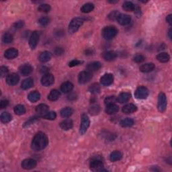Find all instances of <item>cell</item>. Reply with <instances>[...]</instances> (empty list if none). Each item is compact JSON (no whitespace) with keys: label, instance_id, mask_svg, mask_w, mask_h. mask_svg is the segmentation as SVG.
<instances>
[{"label":"cell","instance_id":"6da1fadb","mask_svg":"<svg viewBox=\"0 0 172 172\" xmlns=\"http://www.w3.org/2000/svg\"><path fill=\"white\" fill-rule=\"evenodd\" d=\"M48 144H49V139L47 136L43 132H39L33 138L31 148L34 151H40L45 149Z\"/></svg>","mask_w":172,"mask_h":172},{"label":"cell","instance_id":"7a4b0ae2","mask_svg":"<svg viewBox=\"0 0 172 172\" xmlns=\"http://www.w3.org/2000/svg\"><path fill=\"white\" fill-rule=\"evenodd\" d=\"M118 31L116 28L115 26H106L102 30V35L105 40L106 41H110L112 39H113L118 34Z\"/></svg>","mask_w":172,"mask_h":172},{"label":"cell","instance_id":"3957f363","mask_svg":"<svg viewBox=\"0 0 172 172\" xmlns=\"http://www.w3.org/2000/svg\"><path fill=\"white\" fill-rule=\"evenodd\" d=\"M90 169L93 171H105L102 158L99 157H93L90 161Z\"/></svg>","mask_w":172,"mask_h":172},{"label":"cell","instance_id":"277c9868","mask_svg":"<svg viewBox=\"0 0 172 172\" xmlns=\"http://www.w3.org/2000/svg\"><path fill=\"white\" fill-rule=\"evenodd\" d=\"M84 20L82 18H75L72 20L69 24V32L71 34H74L77 32L78 30L80 29V27L83 25Z\"/></svg>","mask_w":172,"mask_h":172},{"label":"cell","instance_id":"5b68a950","mask_svg":"<svg viewBox=\"0 0 172 172\" xmlns=\"http://www.w3.org/2000/svg\"><path fill=\"white\" fill-rule=\"evenodd\" d=\"M90 125V120L88 116L86 114H83L81 116V122L80 128V132L81 135H84L87 132Z\"/></svg>","mask_w":172,"mask_h":172},{"label":"cell","instance_id":"8992f818","mask_svg":"<svg viewBox=\"0 0 172 172\" xmlns=\"http://www.w3.org/2000/svg\"><path fill=\"white\" fill-rule=\"evenodd\" d=\"M157 108L160 112H164L167 108V98L164 93L161 92L158 96Z\"/></svg>","mask_w":172,"mask_h":172},{"label":"cell","instance_id":"52a82bcc","mask_svg":"<svg viewBox=\"0 0 172 172\" xmlns=\"http://www.w3.org/2000/svg\"><path fill=\"white\" fill-rule=\"evenodd\" d=\"M149 94V89H148L146 87L144 86H140L136 89L135 92V96L136 98L139 99H146L148 96Z\"/></svg>","mask_w":172,"mask_h":172},{"label":"cell","instance_id":"ba28073f","mask_svg":"<svg viewBox=\"0 0 172 172\" xmlns=\"http://www.w3.org/2000/svg\"><path fill=\"white\" fill-rule=\"evenodd\" d=\"M92 78V74L87 71H83L80 73L78 75V82L80 84H85L89 82Z\"/></svg>","mask_w":172,"mask_h":172},{"label":"cell","instance_id":"9c48e42d","mask_svg":"<svg viewBox=\"0 0 172 172\" xmlns=\"http://www.w3.org/2000/svg\"><path fill=\"white\" fill-rule=\"evenodd\" d=\"M55 82V78L54 76L50 73L44 74L41 78V84L44 87H49Z\"/></svg>","mask_w":172,"mask_h":172},{"label":"cell","instance_id":"30bf717a","mask_svg":"<svg viewBox=\"0 0 172 172\" xmlns=\"http://www.w3.org/2000/svg\"><path fill=\"white\" fill-rule=\"evenodd\" d=\"M37 161L33 159H26L24 160H23V161L22 162V164H21V166L23 169L26 170H32L36 167L37 166Z\"/></svg>","mask_w":172,"mask_h":172},{"label":"cell","instance_id":"8fae6325","mask_svg":"<svg viewBox=\"0 0 172 172\" xmlns=\"http://www.w3.org/2000/svg\"><path fill=\"white\" fill-rule=\"evenodd\" d=\"M114 81V76L111 73H105L100 78V83L104 86H109L112 84Z\"/></svg>","mask_w":172,"mask_h":172},{"label":"cell","instance_id":"7c38bea8","mask_svg":"<svg viewBox=\"0 0 172 172\" xmlns=\"http://www.w3.org/2000/svg\"><path fill=\"white\" fill-rule=\"evenodd\" d=\"M39 41V33L37 31H34L32 33V34L29 39V46L32 49H34L37 47Z\"/></svg>","mask_w":172,"mask_h":172},{"label":"cell","instance_id":"4fadbf2b","mask_svg":"<svg viewBox=\"0 0 172 172\" xmlns=\"http://www.w3.org/2000/svg\"><path fill=\"white\" fill-rule=\"evenodd\" d=\"M20 81L19 75L16 73H11L7 75L6 82L10 86H15L18 84Z\"/></svg>","mask_w":172,"mask_h":172},{"label":"cell","instance_id":"5bb4252c","mask_svg":"<svg viewBox=\"0 0 172 172\" xmlns=\"http://www.w3.org/2000/svg\"><path fill=\"white\" fill-rule=\"evenodd\" d=\"M117 22L122 26H126L131 21V17L127 14H120L118 17L117 18Z\"/></svg>","mask_w":172,"mask_h":172},{"label":"cell","instance_id":"9a60e30c","mask_svg":"<svg viewBox=\"0 0 172 172\" xmlns=\"http://www.w3.org/2000/svg\"><path fill=\"white\" fill-rule=\"evenodd\" d=\"M18 55V50L16 49H14V48L9 49L7 50H5L4 53L5 58H6L9 60L16 58Z\"/></svg>","mask_w":172,"mask_h":172},{"label":"cell","instance_id":"2e32d148","mask_svg":"<svg viewBox=\"0 0 172 172\" xmlns=\"http://www.w3.org/2000/svg\"><path fill=\"white\" fill-rule=\"evenodd\" d=\"M102 67V64L98 61H94L92 63H89L88 65H87V71L90 72V73H92V72H96L98 71L99 69H100Z\"/></svg>","mask_w":172,"mask_h":172},{"label":"cell","instance_id":"e0dca14e","mask_svg":"<svg viewBox=\"0 0 172 172\" xmlns=\"http://www.w3.org/2000/svg\"><path fill=\"white\" fill-rule=\"evenodd\" d=\"M19 70L21 75H23V76H27V75H29L32 73L33 71V68L31 65L24 64L21 66Z\"/></svg>","mask_w":172,"mask_h":172},{"label":"cell","instance_id":"ac0fdd59","mask_svg":"<svg viewBox=\"0 0 172 172\" xmlns=\"http://www.w3.org/2000/svg\"><path fill=\"white\" fill-rule=\"evenodd\" d=\"M102 57H103L104 59L106 61H112L115 59L117 57V54L116 52L113 50H109L104 52L102 54Z\"/></svg>","mask_w":172,"mask_h":172},{"label":"cell","instance_id":"d6986e66","mask_svg":"<svg viewBox=\"0 0 172 172\" xmlns=\"http://www.w3.org/2000/svg\"><path fill=\"white\" fill-rule=\"evenodd\" d=\"M131 95L130 93L128 92H122L120 93V95L117 97V102L120 104L126 103L130 99H131Z\"/></svg>","mask_w":172,"mask_h":172},{"label":"cell","instance_id":"ffe728a7","mask_svg":"<svg viewBox=\"0 0 172 172\" xmlns=\"http://www.w3.org/2000/svg\"><path fill=\"white\" fill-rule=\"evenodd\" d=\"M73 122L71 119H66L60 123V127L63 131H69L73 128Z\"/></svg>","mask_w":172,"mask_h":172},{"label":"cell","instance_id":"44dd1931","mask_svg":"<svg viewBox=\"0 0 172 172\" xmlns=\"http://www.w3.org/2000/svg\"><path fill=\"white\" fill-rule=\"evenodd\" d=\"M49 107L48 106L47 104H41L38 105L37 108H36V112L39 114V115L44 116L48 112H49Z\"/></svg>","mask_w":172,"mask_h":172},{"label":"cell","instance_id":"7402d4cb","mask_svg":"<svg viewBox=\"0 0 172 172\" xmlns=\"http://www.w3.org/2000/svg\"><path fill=\"white\" fill-rule=\"evenodd\" d=\"M122 110L125 114H129L135 112L137 110V107L135 104H128L125 105V106H123Z\"/></svg>","mask_w":172,"mask_h":172},{"label":"cell","instance_id":"603a6c76","mask_svg":"<svg viewBox=\"0 0 172 172\" xmlns=\"http://www.w3.org/2000/svg\"><path fill=\"white\" fill-rule=\"evenodd\" d=\"M155 67V65L152 63H145V64L142 65L141 66L139 70L141 72H143V73H149V72H151L152 71H153Z\"/></svg>","mask_w":172,"mask_h":172},{"label":"cell","instance_id":"cb8c5ba5","mask_svg":"<svg viewBox=\"0 0 172 172\" xmlns=\"http://www.w3.org/2000/svg\"><path fill=\"white\" fill-rule=\"evenodd\" d=\"M51 53L49 51H44V52L41 53L40 54V55L38 57V59L40 62L44 63H47L48 61H49L51 59Z\"/></svg>","mask_w":172,"mask_h":172},{"label":"cell","instance_id":"d4e9b609","mask_svg":"<svg viewBox=\"0 0 172 172\" xmlns=\"http://www.w3.org/2000/svg\"><path fill=\"white\" fill-rule=\"evenodd\" d=\"M73 83L69 82V81H66V82L62 83V85L61 86V92L65 93L71 92L72 90H73Z\"/></svg>","mask_w":172,"mask_h":172},{"label":"cell","instance_id":"484cf974","mask_svg":"<svg viewBox=\"0 0 172 172\" xmlns=\"http://www.w3.org/2000/svg\"><path fill=\"white\" fill-rule=\"evenodd\" d=\"M41 98V93L38 91H33L31 92L28 96V99L30 102L32 103L38 102Z\"/></svg>","mask_w":172,"mask_h":172},{"label":"cell","instance_id":"4316f807","mask_svg":"<svg viewBox=\"0 0 172 172\" xmlns=\"http://www.w3.org/2000/svg\"><path fill=\"white\" fill-rule=\"evenodd\" d=\"M34 86V81L32 79V78H27V79L24 80L23 81L22 84H21V87H22V89L27 90Z\"/></svg>","mask_w":172,"mask_h":172},{"label":"cell","instance_id":"83f0119b","mask_svg":"<svg viewBox=\"0 0 172 172\" xmlns=\"http://www.w3.org/2000/svg\"><path fill=\"white\" fill-rule=\"evenodd\" d=\"M119 110V107L118 105H117L116 104H109L106 105V108H105V112L108 114H114L116 113Z\"/></svg>","mask_w":172,"mask_h":172},{"label":"cell","instance_id":"f1b7e54d","mask_svg":"<svg viewBox=\"0 0 172 172\" xmlns=\"http://www.w3.org/2000/svg\"><path fill=\"white\" fill-rule=\"evenodd\" d=\"M122 157V153L119 151H115L112 152L110 155V160L112 162H116L119 161Z\"/></svg>","mask_w":172,"mask_h":172},{"label":"cell","instance_id":"f546056e","mask_svg":"<svg viewBox=\"0 0 172 172\" xmlns=\"http://www.w3.org/2000/svg\"><path fill=\"white\" fill-rule=\"evenodd\" d=\"M157 59L160 63H165L170 61V57L167 53H161L158 54L157 56Z\"/></svg>","mask_w":172,"mask_h":172},{"label":"cell","instance_id":"4dcf8cb0","mask_svg":"<svg viewBox=\"0 0 172 172\" xmlns=\"http://www.w3.org/2000/svg\"><path fill=\"white\" fill-rule=\"evenodd\" d=\"M60 95H61V93H60L59 91L57 89H53L51 90V92L48 96V99L50 101H56L59 98Z\"/></svg>","mask_w":172,"mask_h":172},{"label":"cell","instance_id":"1f68e13d","mask_svg":"<svg viewBox=\"0 0 172 172\" xmlns=\"http://www.w3.org/2000/svg\"><path fill=\"white\" fill-rule=\"evenodd\" d=\"M120 126L123 128H127L131 127L134 125V120L130 118H126L122 120L120 122Z\"/></svg>","mask_w":172,"mask_h":172},{"label":"cell","instance_id":"d6a6232c","mask_svg":"<svg viewBox=\"0 0 172 172\" xmlns=\"http://www.w3.org/2000/svg\"><path fill=\"white\" fill-rule=\"evenodd\" d=\"M94 9V5L92 3H87L81 8V11L83 13H89Z\"/></svg>","mask_w":172,"mask_h":172},{"label":"cell","instance_id":"836d02e7","mask_svg":"<svg viewBox=\"0 0 172 172\" xmlns=\"http://www.w3.org/2000/svg\"><path fill=\"white\" fill-rule=\"evenodd\" d=\"M73 113V110L70 107H66L61 110V116L63 118L70 117Z\"/></svg>","mask_w":172,"mask_h":172},{"label":"cell","instance_id":"e575fe53","mask_svg":"<svg viewBox=\"0 0 172 172\" xmlns=\"http://www.w3.org/2000/svg\"><path fill=\"white\" fill-rule=\"evenodd\" d=\"M135 5L131 2H125L122 4V9L126 11H132L135 10Z\"/></svg>","mask_w":172,"mask_h":172},{"label":"cell","instance_id":"d590c367","mask_svg":"<svg viewBox=\"0 0 172 172\" xmlns=\"http://www.w3.org/2000/svg\"><path fill=\"white\" fill-rule=\"evenodd\" d=\"M13 35L11 33L5 32L2 37V41L4 44H10L13 41Z\"/></svg>","mask_w":172,"mask_h":172},{"label":"cell","instance_id":"8d00e7d4","mask_svg":"<svg viewBox=\"0 0 172 172\" xmlns=\"http://www.w3.org/2000/svg\"><path fill=\"white\" fill-rule=\"evenodd\" d=\"M14 112L17 115H22V114H24L26 113V108L23 105H21V104H18L16 105V106L14 107Z\"/></svg>","mask_w":172,"mask_h":172},{"label":"cell","instance_id":"74e56055","mask_svg":"<svg viewBox=\"0 0 172 172\" xmlns=\"http://www.w3.org/2000/svg\"><path fill=\"white\" fill-rule=\"evenodd\" d=\"M88 90L90 93H93V94H97L100 92V86H99L98 83H93L92 85L89 86Z\"/></svg>","mask_w":172,"mask_h":172},{"label":"cell","instance_id":"f35d334b","mask_svg":"<svg viewBox=\"0 0 172 172\" xmlns=\"http://www.w3.org/2000/svg\"><path fill=\"white\" fill-rule=\"evenodd\" d=\"M0 118H1V121L3 123H8L11 120V116L7 112H4L2 113Z\"/></svg>","mask_w":172,"mask_h":172},{"label":"cell","instance_id":"ab89813d","mask_svg":"<svg viewBox=\"0 0 172 172\" xmlns=\"http://www.w3.org/2000/svg\"><path fill=\"white\" fill-rule=\"evenodd\" d=\"M50 5L47 4H43L39 5L38 8V10L40 12H44V13H48L50 11Z\"/></svg>","mask_w":172,"mask_h":172},{"label":"cell","instance_id":"60d3db41","mask_svg":"<svg viewBox=\"0 0 172 172\" xmlns=\"http://www.w3.org/2000/svg\"><path fill=\"white\" fill-rule=\"evenodd\" d=\"M43 118L49 120H53L57 118V114L55 112H48L43 116Z\"/></svg>","mask_w":172,"mask_h":172},{"label":"cell","instance_id":"b9f144b4","mask_svg":"<svg viewBox=\"0 0 172 172\" xmlns=\"http://www.w3.org/2000/svg\"><path fill=\"white\" fill-rule=\"evenodd\" d=\"M38 22L41 26H47L50 23V19L47 17H42L38 20Z\"/></svg>","mask_w":172,"mask_h":172},{"label":"cell","instance_id":"7bdbcfd3","mask_svg":"<svg viewBox=\"0 0 172 172\" xmlns=\"http://www.w3.org/2000/svg\"><path fill=\"white\" fill-rule=\"evenodd\" d=\"M117 102V98H116L115 96H108L105 99L104 102L105 105H109V104H115Z\"/></svg>","mask_w":172,"mask_h":172},{"label":"cell","instance_id":"ee69618b","mask_svg":"<svg viewBox=\"0 0 172 172\" xmlns=\"http://www.w3.org/2000/svg\"><path fill=\"white\" fill-rule=\"evenodd\" d=\"M119 15H120V13L118 12V11L117 10H114L109 14V15L108 16V18L110 20L114 21V20H117V18L118 17Z\"/></svg>","mask_w":172,"mask_h":172},{"label":"cell","instance_id":"f6af8a7d","mask_svg":"<svg viewBox=\"0 0 172 172\" xmlns=\"http://www.w3.org/2000/svg\"><path fill=\"white\" fill-rule=\"evenodd\" d=\"M82 63H83V61H80V60H77V59H74V60H72L69 63V67H75V66H78L81 64H82Z\"/></svg>","mask_w":172,"mask_h":172},{"label":"cell","instance_id":"bcb514c9","mask_svg":"<svg viewBox=\"0 0 172 172\" xmlns=\"http://www.w3.org/2000/svg\"><path fill=\"white\" fill-rule=\"evenodd\" d=\"M144 59H145V57H144L143 55H137L134 57L133 61L137 63H141L142 62H143L144 61Z\"/></svg>","mask_w":172,"mask_h":172},{"label":"cell","instance_id":"7dc6e473","mask_svg":"<svg viewBox=\"0 0 172 172\" xmlns=\"http://www.w3.org/2000/svg\"><path fill=\"white\" fill-rule=\"evenodd\" d=\"M99 112V107L97 105H93L89 109V112L92 115H95V114H98Z\"/></svg>","mask_w":172,"mask_h":172},{"label":"cell","instance_id":"c3c4849f","mask_svg":"<svg viewBox=\"0 0 172 172\" xmlns=\"http://www.w3.org/2000/svg\"><path fill=\"white\" fill-rule=\"evenodd\" d=\"M24 25V22L23 21H18V22H16V23L14 24L13 28L15 30H19L22 28Z\"/></svg>","mask_w":172,"mask_h":172},{"label":"cell","instance_id":"681fc988","mask_svg":"<svg viewBox=\"0 0 172 172\" xmlns=\"http://www.w3.org/2000/svg\"><path fill=\"white\" fill-rule=\"evenodd\" d=\"M9 71L8 68L7 67H5V66H2L0 68V75H1V77H4L5 75L8 73V72Z\"/></svg>","mask_w":172,"mask_h":172},{"label":"cell","instance_id":"f907efd6","mask_svg":"<svg viewBox=\"0 0 172 172\" xmlns=\"http://www.w3.org/2000/svg\"><path fill=\"white\" fill-rule=\"evenodd\" d=\"M64 53V50L61 47H57L55 50V54L57 56L62 55Z\"/></svg>","mask_w":172,"mask_h":172},{"label":"cell","instance_id":"816d5d0a","mask_svg":"<svg viewBox=\"0 0 172 172\" xmlns=\"http://www.w3.org/2000/svg\"><path fill=\"white\" fill-rule=\"evenodd\" d=\"M9 104V102L7 99H2L0 102V108H2V109H4V108H6Z\"/></svg>","mask_w":172,"mask_h":172},{"label":"cell","instance_id":"f5cc1de1","mask_svg":"<svg viewBox=\"0 0 172 172\" xmlns=\"http://www.w3.org/2000/svg\"><path fill=\"white\" fill-rule=\"evenodd\" d=\"M36 120H37V118H32L30 119L28 122H26L24 124V126H28L29 125H31V124H32L33 122H34Z\"/></svg>","mask_w":172,"mask_h":172},{"label":"cell","instance_id":"db71d44e","mask_svg":"<svg viewBox=\"0 0 172 172\" xmlns=\"http://www.w3.org/2000/svg\"><path fill=\"white\" fill-rule=\"evenodd\" d=\"M171 16H172L171 14H170V15H168L167 18H166V22H167L168 24H170V25H171V24H172Z\"/></svg>","mask_w":172,"mask_h":172},{"label":"cell","instance_id":"11a10c76","mask_svg":"<svg viewBox=\"0 0 172 172\" xmlns=\"http://www.w3.org/2000/svg\"><path fill=\"white\" fill-rule=\"evenodd\" d=\"M40 71L41 72V73H44L45 74H47V73H48V72H49V69L45 67H42L40 69Z\"/></svg>","mask_w":172,"mask_h":172},{"label":"cell","instance_id":"9f6ffc18","mask_svg":"<svg viewBox=\"0 0 172 172\" xmlns=\"http://www.w3.org/2000/svg\"><path fill=\"white\" fill-rule=\"evenodd\" d=\"M92 53H93L92 49H87V50H86V55H92Z\"/></svg>","mask_w":172,"mask_h":172},{"label":"cell","instance_id":"6f0895ef","mask_svg":"<svg viewBox=\"0 0 172 172\" xmlns=\"http://www.w3.org/2000/svg\"><path fill=\"white\" fill-rule=\"evenodd\" d=\"M168 36H169V37H170V39H171V28H170V30H169V31H168Z\"/></svg>","mask_w":172,"mask_h":172},{"label":"cell","instance_id":"680465c9","mask_svg":"<svg viewBox=\"0 0 172 172\" xmlns=\"http://www.w3.org/2000/svg\"><path fill=\"white\" fill-rule=\"evenodd\" d=\"M108 3H110V4H116V3H118V1H108Z\"/></svg>","mask_w":172,"mask_h":172}]
</instances>
